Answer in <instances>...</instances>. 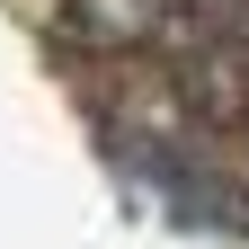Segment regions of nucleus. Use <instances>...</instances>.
<instances>
[{"mask_svg": "<svg viewBox=\"0 0 249 249\" xmlns=\"http://www.w3.org/2000/svg\"><path fill=\"white\" fill-rule=\"evenodd\" d=\"M169 27H178V0H62V36L89 45V53L169 45Z\"/></svg>", "mask_w": 249, "mask_h": 249, "instance_id": "f03ea898", "label": "nucleus"}, {"mask_svg": "<svg viewBox=\"0 0 249 249\" xmlns=\"http://www.w3.org/2000/svg\"><path fill=\"white\" fill-rule=\"evenodd\" d=\"M178 98L205 124H249V0H178Z\"/></svg>", "mask_w": 249, "mask_h": 249, "instance_id": "f257e3e1", "label": "nucleus"}]
</instances>
